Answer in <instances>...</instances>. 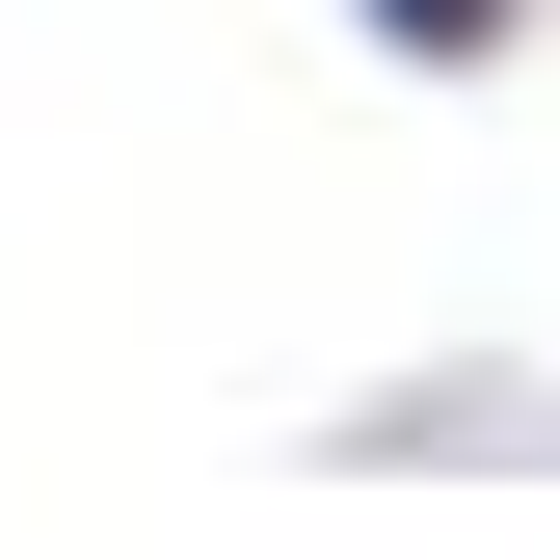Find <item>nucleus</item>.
Listing matches in <instances>:
<instances>
[{"label": "nucleus", "instance_id": "nucleus-1", "mask_svg": "<svg viewBox=\"0 0 560 560\" xmlns=\"http://www.w3.org/2000/svg\"><path fill=\"white\" fill-rule=\"evenodd\" d=\"M374 27H400V54H480V27H508V0H374Z\"/></svg>", "mask_w": 560, "mask_h": 560}]
</instances>
